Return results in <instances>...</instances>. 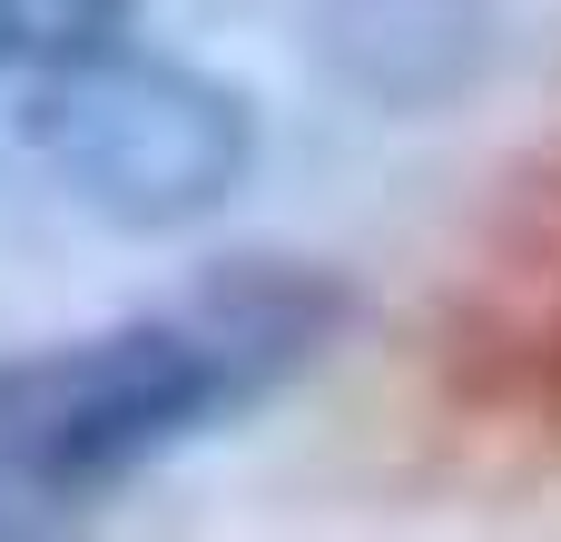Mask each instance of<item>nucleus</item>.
<instances>
[{
	"mask_svg": "<svg viewBox=\"0 0 561 542\" xmlns=\"http://www.w3.org/2000/svg\"><path fill=\"white\" fill-rule=\"evenodd\" d=\"M345 296L296 267H237L158 316L0 365V533L69 523L197 425L286 385Z\"/></svg>",
	"mask_w": 561,
	"mask_h": 542,
	"instance_id": "nucleus-1",
	"label": "nucleus"
},
{
	"mask_svg": "<svg viewBox=\"0 0 561 542\" xmlns=\"http://www.w3.org/2000/svg\"><path fill=\"white\" fill-rule=\"evenodd\" d=\"M30 148L59 188L118 227H187L247 178V99L138 49H89L30 89Z\"/></svg>",
	"mask_w": 561,
	"mask_h": 542,
	"instance_id": "nucleus-2",
	"label": "nucleus"
},
{
	"mask_svg": "<svg viewBox=\"0 0 561 542\" xmlns=\"http://www.w3.org/2000/svg\"><path fill=\"white\" fill-rule=\"evenodd\" d=\"M118 20H128V0H0V69L49 79V69L108 49Z\"/></svg>",
	"mask_w": 561,
	"mask_h": 542,
	"instance_id": "nucleus-3",
	"label": "nucleus"
}]
</instances>
